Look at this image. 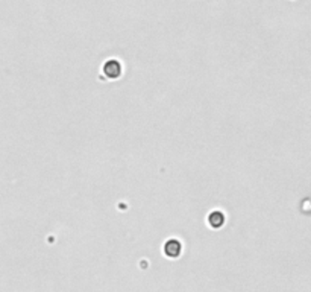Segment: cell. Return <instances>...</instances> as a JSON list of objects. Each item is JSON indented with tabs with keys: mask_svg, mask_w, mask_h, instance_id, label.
Instances as JSON below:
<instances>
[{
	"mask_svg": "<svg viewBox=\"0 0 311 292\" xmlns=\"http://www.w3.org/2000/svg\"><path fill=\"white\" fill-rule=\"evenodd\" d=\"M225 222H226V216L220 210H213L208 215V224L211 228H220L225 226Z\"/></svg>",
	"mask_w": 311,
	"mask_h": 292,
	"instance_id": "3957f363",
	"label": "cell"
},
{
	"mask_svg": "<svg viewBox=\"0 0 311 292\" xmlns=\"http://www.w3.org/2000/svg\"><path fill=\"white\" fill-rule=\"evenodd\" d=\"M163 251L169 259H176V257H179L182 253V243L176 238H170L164 242Z\"/></svg>",
	"mask_w": 311,
	"mask_h": 292,
	"instance_id": "7a4b0ae2",
	"label": "cell"
},
{
	"mask_svg": "<svg viewBox=\"0 0 311 292\" xmlns=\"http://www.w3.org/2000/svg\"><path fill=\"white\" fill-rule=\"evenodd\" d=\"M102 73L105 75L108 80H119L123 73V65L119 60L116 58H109L103 63L102 65Z\"/></svg>",
	"mask_w": 311,
	"mask_h": 292,
	"instance_id": "6da1fadb",
	"label": "cell"
}]
</instances>
